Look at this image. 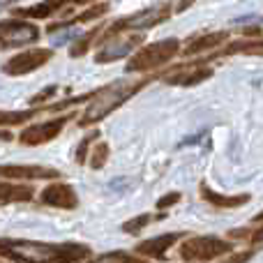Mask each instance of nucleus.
Segmentation results:
<instances>
[{
    "label": "nucleus",
    "mask_w": 263,
    "mask_h": 263,
    "mask_svg": "<svg viewBox=\"0 0 263 263\" xmlns=\"http://www.w3.org/2000/svg\"><path fill=\"white\" fill-rule=\"evenodd\" d=\"M40 30L37 26L18 18H5L0 26V40H3V49H12V46H21V44H30L37 42Z\"/></svg>",
    "instance_id": "nucleus-8"
},
{
    "label": "nucleus",
    "mask_w": 263,
    "mask_h": 263,
    "mask_svg": "<svg viewBox=\"0 0 263 263\" xmlns=\"http://www.w3.org/2000/svg\"><path fill=\"white\" fill-rule=\"evenodd\" d=\"M0 176L7 178H23V180H53L60 178L58 168H49V166H14V164H5L0 168Z\"/></svg>",
    "instance_id": "nucleus-12"
},
{
    "label": "nucleus",
    "mask_w": 263,
    "mask_h": 263,
    "mask_svg": "<svg viewBox=\"0 0 263 263\" xmlns=\"http://www.w3.org/2000/svg\"><path fill=\"white\" fill-rule=\"evenodd\" d=\"M166 215H136V217H132V219H127V222L123 224V231L125 233H132V236H136V233L141 231V229H145L150 222H155V219H164Z\"/></svg>",
    "instance_id": "nucleus-19"
},
{
    "label": "nucleus",
    "mask_w": 263,
    "mask_h": 263,
    "mask_svg": "<svg viewBox=\"0 0 263 263\" xmlns=\"http://www.w3.org/2000/svg\"><path fill=\"white\" fill-rule=\"evenodd\" d=\"M0 196H3V205L7 203H26V201H32L35 196V190L30 185H14L9 180H3L0 185Z\"/></svg>",
    "instance_id": "nucleus-15"
},
{
    "label": "nucleus",
    "mask_w": 263,
    "mask_h": 263,
    "mask_svg": "<svg viewBox=\"0 0 263 263\" xmlns=\"http://www.w3.org/2000/svg\"><path fill=\"white\" fill-rule=\"evenodd\" d=\"M252 222H254V224H256V222H259V224H263V210H261V215H256V217L252 219Z\"/></svg>",
    "instance_id": "nucleus-30"
},
{
    "label": "nucleus",
    "mask_w": 263,
    "mask_h": 263,
    "mask_svg": "<svg viewBox=\"0 0 263 263\" xmlns=\"http://www.w3.org/2000/svg\"><path fill=\"white\" fill-rule=\"evenodd\" d=\"M106 12H109V5H92L90 9L79 14L74 21H69V26H72V23H86V21H92V18H100L102 14H106Z\"/></svg>",
    "instance_id": "nucleus-23"
},
{
    "label": "nucleus",
    "mask_w": 263,
    "mask_h": 263,
    "mask_svg": "<svg viewBox=\"0 0 263 263\" xmlns=\"http://www.w3.org/2000/svg\"><path fill=\"white\" fill-rule=\"evenodd\" d=\"M55 90H58V88H55V86H46V88H44V90H42V92H37V95H35V97H32V100H30V104H32V106H35V104H42V102L51 100V97H53V95H55Z\"/></svg>",
    "instance_id": "nucleus-27"
},
{
    "label": "nucleus",
    "mask_w": 263,
    "mask_h": 263,
    "mask_svg": "<svg viewBox=\"0 0 263 263\" xmlns=\"http://www.w3.org/2000/svg\"><path fill=\"white\" fill-rule=\"evenodd\" d=\"M51 58H53V49H28L5 63V74H9V77H23V74H30L35 69L44 67Z\"/></svg>",
    "instance_id": "nucleus-6"
},
{
    "label": "nucleus",
    "mask_w": 263,
    "mask_h": 263,
    "mask_svg": "<svg viewBox=\"0 0 263 263\" xmlns=\"http://www.w3.org/2000/svg\"><path fill=\"white\" fill-rule=\"evenodd\" d=\"M224 53H263V40L261 42H236Z\"/></svg>",
    "instance_id": "nucleus-21"
},
{
    "label": "nucleus",
    "mask_w": 263,
    "mask_h": 263,
    "mask_svg": "<svg viewBox=\"0 0 263 263\" xmlns=\"http://www.w3.org/2000/svg\"><path fill=\"white\" fill-rule=\"evenodd\" d=\"M213 77V69L205 67V65L201 63H190V65H178V67H173V72H168L166 77H164V83H168V86H196V83L205 81V79Z\"/></svg>",
    "instance_id": "nucleus-9"
},
{
    "label": "nucleus",
    "mask_w": 263,
    "mask_h": 263,
    "mask_svg": "<svg viewBox=\"0 0 263 263\" xmlns=\"http://www.w3.org/2000/svg\"><path fill=\"white\" fill-rule=\"evenodd\" d=\"M233 252V245L229 240H222V238H215V236H196V238H190L180 245V256L185 261H199V263H205V261H213V259H219L224 254H231Z\"/></svg>",
    "instance_id": "nucleus-5"
},
{
    "label": "nucleus",
    "mask_w": 263,
    "mask_h": 263,
    "mask_svg": "<svg viewBox=\"0 0 263 263\" xmlns=\"http://www.w3.org/2000/svg\"><path fill=\"white\" fill-rule=\"evenodd\" d=\"M72 3H79V5H83V3H92V0H72Z\"/></svg>",
    "instance_id": "nucleus-31"
},
{
    "label": "nucleus",
    "mask_w": 263,
    "mask_h": 263,
    "mask_svg": "<svg viewBox=\"0 0 263 263\" xmlns=\"http://www.w3.org/2000/svg\"><path fill=\"white\" fill-rule=\"evenodd\" d=\"M180 238H182V233H178V231L162 233V236H155V238H148V240L139 242V245L134 247V252L139 256H145V259L162 261V259H166V252L171 250Z\"/></svg>",
    "instance_id": "nucleus-11"
},
{
    "label": "nucleus",
    "mask_w": 263,
    "mask_h": 263,
    "mask_svg": "<svg viewBox=\"0 0 263 263\" xmlns=\"http://www.w3.org/2000/svg\"><path fill=\"white\" fill-rule=\"evenodd\" d=\"M199 194H201V199H203V201L217 205V208H238V205L250 203V199H252V194H233V196L217 194V192H213L208 185H205V182H201Z\"/></svg>",
    "instance_id": "nucleus-14"
},
{
    "label": "nucleus",
    "mask_w": 263,
    "mask_h": 263,
    "mask_svg": "<svg viewBox=\"0 0 263 263\" xmlns=\"http://www.w3.org/2000/svg\"><path fill=\"white\" fill-rule=\"evenodd\" d=\"M74 118L72 116H60V118H53V120H46V123H37V125H28L26 129L18 134V141L23 145H42V143H49L53 141L55 136L63 132L65 123Z\"/></svg>",
    "instance_id": "nucleus-7"
},
{
    "label": "nucleus",
    "mask_w": 263,
    "mask_h": 263,
    "mask_svg": "<svg viewBox=\"0 0 263 263\" xmlns=\"http://www.w3.org/2000/svg\"><path fill=\"white\" fill-rule=\"evenodd\" d=\"M229 40V32L222 30V32H208V35H201L196 37V40H192L190 44L185 46V51L182 53L185 55H196V53H203V51L208 49H217L222 42Z\"/></svg>",
    "instance_id": "nucleus-16"
},
{
    "label": "nucleus",
    "mask_w": 263,
    "mask_h": 263,
    "mask_svg": "<svg viewBox=\"0 0 263 263\" xmlns=\"http://www.w3.org/2000/svg\"><path fill=\"white\" fill-rule=\"evenodd\" d=\"M180 192H168V194H164L162 199H157V208L159 210H166V208H171V205H176L178 201H180Z\"/></svg>",
    "instance_id": "nucleus-25"
},
{
    "label": "nucleus",
    "mask_w": 263,
    "mask_h": 263,
    "mask_svg": "<svg viewBox=\"0 0 263 263\" xmlns=\"http://www.w3.org/2000/svg\"><path fill=\"white\" fill-rule=\"evenodd\" d=\"M254 254H256L254 250H245V252H231V254H229V259H227V261H222V263H247V261H250Z\"/></svg>",
    "instance_id": "nucleus-26"
},
{
    "label": "nucleus",
    "mask_w": 263,
    "mask_h": 263,
    "mask_svg": "<svg viewBox=\"0 0 263 263\" xmlns=\"http://www.w3.org/2000/svg\"><path fill=\"white\" fill-rule=\"evenodd\" d=\"M143 86H148V79H141V81H134V83L116 81V83H111V86L102 88V90L90 100L88 109L83 111L81 120H79V127H90V125L104 120L109 114H114L116 109H120L129 97H134Z\"/></svg>",
    "instance_id": "nucleus-2"
},
{
    "label": "nucleus",
    "mask_w": 263,
    "mask_h": 263,
    "mask_svg": "<svg viewBox=\"0 0 263 263\" xmlns=\"http://www.w3.org/2000/svg\"><path fill=\"white\" fill-rule=\"evenodd\" d=\"M139 42H141L139 35L123 37V40H109V44H104V49L97 51L95 63H114V60L127 58V55L132 53V49H134Z\"/></svg>",
    "instance_id": "nucleus-13"
},
{
    "label": "nucleus",
    "mask_w": 263,
    "mask_h": 263,
    "mask_svg": "<svg viewBox=\"0 0 263 263\" xmlns=\"http://www.w3.org/2000/svg\"><path fill=\"white\" fill-rule=\"evenodd\" d=\"M178 51H180V42H178L176 37H168V40L148 44L129 58L127 72H150V69H157V67H162V65H166Z\"/></svg>",
    "instance_id": "nucleus-3"
},
{
    "label": "nucleus",
    "mask_w": 263,
    "mask_h": 263,
    "mask_svg": "<svg viewBox=\"0 0 263 263\" xmlns=\"http://www.w3.org/2000/svg\"><path fill=\"white\" fill-rule=\"evenodd\" d=\"M65 3H72V0H44V3L35 5V7H26V9H16L14 14L18 16H28V18H46L53 12H58Z\"/></svg>",
    "instance_id": "nucleus-17"
},
{
    "label": "nucleus",
    "mask_w": 263,
    "mask_h": 263,
    "mask_svg": "<svg viewBox=\"0 0 263 263\" xmlns=\"http://www.w3.org/2000/svg\"><path fill=\"white\" fill-rule=\"evenodd\" d=\"M83 242H42V240H0V256L14 263H81L90 256Z\"/></svg>",
    "instance_id": "nucleus-1"
},
{
    "label": "nucleus",
    "mask_w": 263,
    "mask_h": 263,
    "mask_svg": "<svg viewBox=\"0 0 263 263\" xmlns=\"http://www.w3.org/2000/svg\"><path fill=\"white\" fill-rule=\"evenodd\" d=\"M240 240H252V242H263V227L256 229L254 233H245V236L240 238Z\"/></svg>",
    "instance_id": "nucleus-28"
},
{
    "label": "nucleus",
    "mask_w": 263,
    "mask_h": 263,
    "mask_svg": "<svg viewBox=\"0 0 263 263\" xmlns=\"http://www.w3.org/2000/svg\"><path fill=\"white\" fill-rule=\"evenodd\" d=\"M100 30H102V28H95V30H90V32H88V35H83L81 40H79L77 44H74L72 49H69V55H74V58H79V55H83V53H86V51L90 49L92 40H95V37L100 35Z\"/></svg>",
    "instance_id": "nucleus-22"
},
{
    "label": "nucleus",
    "mask_w": 263,
    "mask_h": 263,
    "mask_svg": "<svg viewBox=\"0 0 263 263\" xmlns=\"http://www.w3.org/2000/svg\"><path fill=\"white\" fill-rule=\"evenodd\" d=\"M192 3H194V0H180V3H178V7H176V9H178V12H185V9L190 7Z\"/></svg>",
    "instance_id": "nucleus-29"
},
{
    "label": "nucleus",
    "mask_w": 263,
    "mask_h": 263,
    "mask_svg": "<svg viewBox=\"0 0 263 263\" xmlns=\"http://www.w3.org/2000/svg\"><path fill=\"white\" fill-rule=\"evenodd\" d=\"M90 263H148V259L145 256H132L127 252L116 250V252H106V254L97 256Z\"/></svg>",
    "instance_id": "nucleus-18"
},
{
    "label": "nucleus",
    "mask_w": 263,
    "mask_h": 263,
    "mask_svg": "<svg viewBox=\"0 0 263 263\" xmlns=\"http://www.w3.org/2000/svg\"><path fill=\"white\" fill-rule=\"evenodd\" d=\"M168 16H171V3H162V5H155V7L141 9V12L132 14V16H125V18H120V21H116L114 26L106 30L104 42L114 40L118 32H125V30H148V28L166 21Z\"/></svg>",
    "instance_id": "nucleus-4"
},
{
    "label": "nucleus",
    "mask_w": 263,
    "mask_h": 263,
    "mask_svg": "<svg viewBox=\"0 0 263 263\" xmlns=\"http://www.w3.org/2000/svg\"><path fill=\"white\" fill-rule=\"evenodd\" d=\"M100 136V132H90V136H83L81 139V143H79V148H77V164H86V159H88V150H90V143Z\"/></svg>",
    "instance_id": "nucleus-24"
},
{
    "label": "nucleus",
    "mask_w": 263,
    "mask_h": 263,
    "mask_svg": "<svg viewBox=\"0 0 263 263\" xmlns=\"http://www.w3.org/2000/svg\"><path fill=\"white\" fill-rule=\"evenodd\" d=\"M109 153H111V148H109V143H104V141H100V143L95 145V150L90 153V168H102L106 164V159H109Z\"/></svg>",
    "instance_id": "nucleus-20"
},
{
    "label": "nucleus",
    "mask_w": 263,
    "mask_h": 263,
    "mask_svg": "<svg viewBox=\"0 0 263 263\" xmlns=\"http://www.w3.org/2000/svg\"><path fill=\"white\" fill-rule=\"evenodd\" d=\"M42 203L51 205V208H60V210H72L79 205V196L74 192L72 185L67 182H51L42 190Z\"/></svg>",
    "instance_id": "nucleus-10"
}]
</instances>
